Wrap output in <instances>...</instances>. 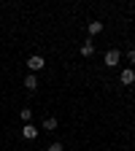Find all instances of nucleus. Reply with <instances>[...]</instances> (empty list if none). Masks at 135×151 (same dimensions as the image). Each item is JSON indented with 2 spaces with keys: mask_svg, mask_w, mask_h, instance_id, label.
<instances>
[{
  "mask_svg": "<svg viewBox=\"0 0 135 151\" xmlns=\"http://www.w3.org/2000/svg\"><path fill=\"white\" fill-rule=\"evenodd\" d=\"M43 129H57V119H54V116L43 119Z\"/></svg>",
  "mask_w": 135,
  "mask_h": 151,
  "instance_id": "6e6552de",
  "label": "nucleus"
},
{
  "mask_svg": "<svg viewBox=\"0 0 135 151\" xmlns=\"http://www.w3.org/2000/svg\"><path fill=\"white\" fill-rule=\"evenodd\" d=\"M22 119H25V122L32 119V111H30V108H22Z\"/></svg>",
  "mask_w": 135,
  "mask_h": 151,
  "instance_id": "1a4fd4ad",
  "label": "nucleus"
},
{
  "mask_svg": "<svg viewBox=\"0 0 135 151\" xmlns=\"http://www.w3.org/2000/svg\"><path fill=\"white\" fill-rule=\"evenodd\" d=\"M43 68H46V60H43L41 54H32L30 60H27V70H30L32 76H35V73H41Z\"/></svg>",
  "mask_w": 135,
  "mask_h": 151,
  "instance_id": "f257e3e1",
  "label": "nucleus"
},
{
  "mask_svg": "<svg viewBox=\"0 0 135 151\" xmlns=\"http://www.w3.org/2000/svg\"><path fill=\"white\" fill-rule=\"evenodd\" d=\"M22 135H25L27 140H35V138H38V127H35V124H25V127H22Z\"/></svg>",
  "mask_w": 135,
  "mask_h": 151,
  "instance_id": "20e7f679",
  "label": "nucleus"
},
{
  "mask_svg": "<svg viewBox=\"0 0 135 151\" xmlns=\"http://www.w3.org/2000/svg\"><path fill=\"white\" fill-rule=\"evenodd\" d=\"M103 62H105V68H116V65L122 62V51H119V49H108Z\"/></svg>",
  "mask_w": 135,
  "mask_h": 151,
  "instance_id": "f03ea898",
  "label": "nucleus"
},
{
  "mask_svg": "<svg viewBox=\"0 0 135 151\" xmlns=\"http://www.w3.org/2000/svg\"><path fill=\"white\" fill-rule=\"evenodd\" d=\"M119 81H122L124 86H130V84H135V70H132V68H124V70L119 73Z\"/></svg>",
  "mask_w": 135,
  "mask_h": 151,
  "instance_id": "7ed1b4c3",
  "label": "nucleus"
},
{
  "mask_svg": "<svg viewBox=\"0 0 135 151\" xmlns=\"http://www.w3.org/2000/svg\"><path fill=\"white\" fill-rule=\"evenodd\" d=\"M49 151H62V143H51V146H49Z\"/></svg>",
  "mask_w": 135,
  "mask_h": 151,
  "instance_id": "9b49d317",
  "label": "nucleus"
},
{
  "mask_svg": "<svg viewBox=\"0 0 135 151\" xmlns=\"http://www.w3.org/2000/svg\"><path fill=\"white\" fill-rule=\"evenodd\" d=\"M25 86H27V92H35V89H38V78H35L32 73H30L27 78H25Z\"/></svg>",
  "mask_w": 135,
  "mask_h": 151,
  "instance_id": "423d86ee",
  "label": "nucleus"
},
{
  "mask_svg": "<svg viewBox=\"0 0 135 151\" xmlns=\"http://www.w3.org/2000/svg\"><path fill=\"white\" fill-rule=\"evenodd\" d=\"M87 30H89L92 35H100V32H103V22H89V24H87Z\"/></svg>",
  "mask_w": 135,
  "mask_h": 151,
  "instance_id": "0eeeda50",
  "label": "nucleus"
},
{
  "mask_svg": "<svg viewBox=\"0 0 135 151\" xmlns=\"http://www.w3.org/2000/svg\"><path fill=\"white\" fill-rule=\"evenodd\" d=\"M127 60H130V62L135 65V49H130V51H127Z\"/></svg>",
  "mask_w": 135,
  "mask_h": 151,
  "instance_id": "9d476101",
  "label": "nucleus"
},
{
  "mask_svg": "<svg viewBox=\"0 0 135 151\" xmlns=\"http://www.w3.org/2000/svg\"><path fill=\"white\" fill-rule=\"evenodd\" d=\"M92 54H95V43L92 41H84L81 43V57H92Z\"/></svg>",
  "mask_w": 135,
  "mask_h": 151,
  "instance_id": "39448f33",
  "label": "nucleus"
}]
</instances>
